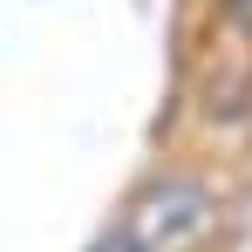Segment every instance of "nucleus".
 <instances>
[{
    "mask_svg": "<svg viewBox=\"0 0 252 252\" xmlns=\"http://www.w3.org/2000/svg\"><path fill=\"white\" fill-rule=\"evenodd\" d=\"M95 252H150V246H143V239H102Z\"/></svg>",
    "mask_w": 252,
    "mask_h": 252,
    "instance_id": "obj_1",
    "label": "nucleus"
},
{
    "mask_svg": "<svg viewBox=\"0 0 252 252\" xmlns=\"http://www.w3.org/2000/svg\"><path fill=\"white\" fill-rule=\"evenodd\" d=\"M225 7H232V21H239V28H252V0H225Z\"/></svg>",
    "mask_w": 252,
    "mask_h": 252,
    "instance_id": "obj_2",
    "label": "nucleus"
},
{
    "mask_svg": "<svg viewBox=\"0 0 252 252\" xmlns=\"http://www.w3.org/2000/svg\"><path fill=\"white\" fill-rule=\"evenodd\" d=\"M239 252H252V205H246V232H239Z\"/></svg>",
    "mask_w": 252,
    "mask_h": 252,
    "instance_id": "obj_3",
    "label": "nucleus"
}]
</instances>
